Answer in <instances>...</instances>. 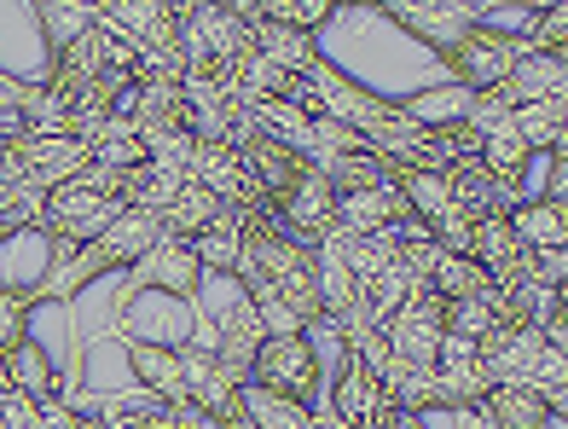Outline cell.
Returning <instances> with one entry per match:
<instances>
[{
    "mask_svg": "<svg viewBox=\"0 0 568 429\" xmlns=\"http://www.w3.org/2000/svg\"><path fill=\"white\" fill-rule=\"evenodd\" d=\"M163 238V215H145V210H122L105 233L99 238H88L75 256L64 262V267H53L41 279V302H70L75 290H88L99 273H128L151 244Z\"/></svg>",
    "mask_w": 568,
    "mask_h": 429,
    "instance_id": "6da1fadb",
    "label": "cell"
},
{
    "mask_svg": "<svg viewBox=\"0 0 568 429\" xmlns=\"http://www.w3.org/2000/svg\"><path fill=\"white\" fill-rule=\"evenodd\" d=\"M122 215V197L111 186H99V174H75V181L53 186L41 197V238H47V273L64 267L88 238H99Z\"/></svg>",
    "mask_w": 568,
    "mask_h": 429,
    "instance_id": "7a4b0ae2",
    "label": "cell"
},
{
    "mask_svg": "<svg viewBox=\"0 0 568 429\" xmlns=\"http://www.w3.org/2000/svg\"><path fill=\"white\" fill-rule=\"evenodd\" d=\"M516 59H523V35H499V30H487V23H470V30H464L447 53H442L453 88H464L470 99L499 93Z\"/></svg>",
    "mask_w": 568,
    "mask_h": 429,
    "instance_id": "3957f363",
    "label": "cell"
},
{
    "mask_svg": "<svg viewBox=\"0 0 568 429\" xmlns=\"http://www.w3.org/2000/svg\"><path fill=\"white\" fill-rule=\"evenodd\" d=\"M383 337H389L395 360L412 371H435V355H442V337H447V302L435 290L406 296L400 308L383 319Z\"/></svg>",
    "mask_w": 568,
    "mask_h": 429,
    "instance_id": "277c9868",
    "label": "cell"
},
{
    "mask_svg": "<svg viewBox=\"0 0 568 429\" xmlns=\"http://www.w3.org/2000/svg\"><path fill=\"white\" fill-rule=\"evenodd\" d=\"M250 384L307 407V395L320 389L314 337H262V348H255V360H250Z\"/></svg>",
    "mask_w": 568,
    "mask_h": 429,
    "instance_id": "5b68a950",
    "label": "cell"
},
{
    "mask_svg": "<svg viewBox=\"0 0 568 429\" xmlns=\"http://www.w3.org/2000/svg\"><path fill=\"white\" fill-rule=\"evenodd\" d=\"M232 145H239V157H244V168H250L255 192H262L273 210L291 197V186L307 174L302 151H291V145H278L273 134H262V129H255V116H244V129H239V140H232Z\"/></svg>",
    "mask_w": 568,
    "mask_h": 429,
    "instance_id": "8992f818",
    "label": "cell"
},
{
    "mask_svg": "<svg viewBox=\"0 0 568 429\" xmlns=\"http://www.w3.org/2000/svg\"><path fill=\"white\" fill-rule=\"evenodd\" d=\"M12 163H18L30 192H53V186L75 181V174H88V145L70 134H18Z\"/></svg>",
    "mask_w": 568,
    "mask_h": 429,
    "instance_id": "52a82bcc",
    "label": "cell"
},
{
    "mask_svg": "<svg viewBox=\"0 0 568 429\" xmlns=\"http://www.w3.org/2000/svg\"><path fill=\"white\" fill-rule=\"evenodd\" d=\"M134 273V290H151V296H174V302H192L197 290H203V279H210V273L197 267V256H192V244L186 238H158L145 249V256L128 267Z\"/></svg>",
    "mask_w": 568,
    "mask_h": 429,
    "instance_id": "ba28073f",
    "label": "cell"
},
{
    "mask_svg": "<svg viewBox=\"0 0 568 429\" xmlns=\"http://www.w3.org/2000/svg\"><path fill=\"white\" fill-rule=\"evenodd\" d=\"M186 181H197V186L210 192L221 210H232V215H244V210H255V204H267V197L255 192V181H250V168H244V157H239V145H197V157H192V174H186Z\"/></svg>",
    "mask_w": 568,
    "mask_h": 429,
    "instance_id": "9c48e42d",
    "label": "cell"
},
{
    "mask_svg": "<svg viewBox=\"0 0 568 429\" xmlns=\"http://www.w3.org/2000/svg\"><path fill=\"white\" fill-rule=\"evenodd\" d=\"M278 221H284V233L302 238V244H325V233H337V192H331V181L307 163V174L291 186V197L278 204Z\"/></svg>",
    "mask_w": 568,
    "mask_h": 429,
    "instance_id": "30bf717a",
    "label": "cell"
},
{
    "mask_svg": "<svg viewBox=\"0 0 568 429\" xmlns=\"http://www.w3.org/2000/svg\"><path fill=\"white\" fill-rule=\"evenodd\" d=\"M505 111L546 105V99H568V53H523L510 64L505 88L494 93Z\"/></svg>",
    "mask_w": 568,
    "mask_h": 429,
    "instance_id": "8fae6325",
    "label": "cell"
},
{
    "mask_svg": "<svg viewBox=\"0 0 568 429\" xmlns=\"http://www.w3.org/2000/svg\"><path fill=\"white\" fill-rule=\"evenodd\" d=\"M447 186H453V210L464 221H505L523 197H516L510 181H499V174H487L481 163H453L447 168Z\"/></svg>",
    "mask_w": 568,
    "mask_h": 429,
    "instance_id": "7c38bea8",
    "label": "cell"
},
{
    "mask_svg": "<svg viewBox=\"0 0 568 429\" xmlns=\"http://www.w3.org/2000/svg\"><path fill=\"white\" fill-rule=\"evenodd\" d=\"M470 262L487 273V285L494 290H510V285H523L528 279V249L516 244L510 233V221H476V233H470Z\"/></svg>",
    "mask_w": 568,
    "mask_h": 429,
    "instance_id": "4fadbf2b",
    "label": "cell"
},
{
    "mask_svg": "<svg viewBox=\"0 0 568 429\" xmlns=\"http://www.w3.org/2000/svg\"><path fill=\"white\" fill-rule=\"evenodd\" d=\"M255 348H262V319H255V308H250V296L239 290L232 296V308H226V319H221V348H215V360L226 366V377L232 384H250V360H255Z\"/></svg>",
    "mask_w": 568,
    "mask_h": 429,
    "instance_id": "5bb4252c",
    "label": "cell"
},
{
    "mask_svg": "<svg viewBox=\"0 0 568 429\" xmlns=\"http://www.w3.org/2000/svg\"><path fill=\"white\" fill-rule=\"evenodd\" d=\"M128 348V366H134V384L163 400V407H174V400H186V377H180V348L169 343H122Z\"/></svg>",
    "mask_w": 568,
    "mask_h": 429,
    "instance_id": "9a60e30c",
    "label": "cell"
},
{
    "mask_svg": "<svg viewBox=\"0 0 568 429\" xmlns=\"http://www.w3.org/2000/svg\"><path fill=\"white\" fill-rule=\"evenodd\" d=\"M400 215H406V197H400L395 181H383L372 192H354V197H337V226L348 238H372L383 226H395Z\"/></svg>",
    "mask_w": 568,
    "mask_h": 429,
    "instance_id": "2e32d148",
    "label": "cell"
},
{
    "mask_svg": "<svg viewBox=\"0 0 568 429\" xmlns=\"http://www.w3.org/2000/svg\"><path fill=\"white\" fill-rule=\"evenodd\" d=\"M0 371H7V389L23 395V400H59V389H64L53 355H47L36 337H23L12 355H0Z\"/></svg>",
    "mask_w": 568,
    "mask_h": 429,
    "instance_id": "e0dca14e",
    "label": "cell"
},
{
    "mask_svg": "<svg viewBox=\"0 0 568 429\" xmlns=\"http://www.w3.org/2000/svg\"><path fill=\"white\" fill-rule=\"evenodd\" d=\"M476 412H487V423H494V429H546L557 418L551 400L539 395V389H528V384H494V389L481 395Z\"/></svg>",
    "mask_w": 568,
    "mask_h": 429,
    "instance_id": "ac0fdd59",
    "label": "cell"
},
{
    "mask_svg": "<svg viewBox=\"0 0 568 429\" xmlns=\"http://www.w3.org/2000/svg\"><path fill=\"white\" fill-rule=\"evenodd\" d=\"M510 233L528 256H546V249H568V204H516L510 215Z\"/></svg>",
    "mask_w": 568,
    "mask_h": 429,
    "instance_id": "d6986e66",
    "label": "cell"
},
{
    "mask_svg": "<svg viewBox=\"0 0 568 429\" xmlns=\"http://www.w3.org/2000/svg\"><path fill=\"white\" fill-rule=\"evenodd\" d=\"M250 41H255V53H262V59H273L284 75H296V82H302V75H314V70H320V59H325L314 35L278 30V23H255V30H250Z\"/></svg>",
    "mask_w": 568,
    "mask_h": 429,
    "instance_id": "ffe728a7",
    "label": "cell"
},
{
    "mask_svg": "<svg viewBox=\"0 0 568 429\" xmlns=\"http://www.w3.org/2000/svg\"><path fill=\"white\" fill-rule=\"evenodd\" d=\"M510 129L523 134V145L534 151V157L568 151V99H546V105H523V111H510Z\"/></svg>",
    "mask_w": 568,
    "mask_h": 429,
    "instance_id": "44dd1931",
    "label": "cell"
},
{
    "mask_svg": "<svg viewBox=\"0 0 568 429\" xmlns=\"http://www.w3.org/2000/svg\"><path fill=\"white\" fill-rule=\"evenodd\" d=\"M377 407H383V384H377L372 371H359V366L348 360V366L337 371V384H331V418L348 423V429H359Z\"/></svg>",
    "mask_w": 568,
    "mask_h": 429,
    "instance_id": "7402d4cb",
    "label": "cell"
},
{
    "mask_svg": "<svg viewBox=\"0 0 568 429\" xmlns=\"http://www.w3.org/2000/svg\"><path fill=\"white\" fill-rule=\"evenodd\" d=\"M186 186V174H174L163 163H140L122 174V210H145V215H163L174 204V192Z\"/></svg>",
    "mask_w": 568,
    "mask_h": 429,
    "instance_id": "603a6c76",
    "label": "cell"
},
{
    "mask_svg": "<svg viewBox=\"0 0 568 429\" xmlns=\"http://www.w3.org/2000/svg\"><path fill=\"white\" fill-rule=\"evenodd\" d=\"M505 290H481V296H464V302H447V337H464V343H487L499 331V319H505Z\"/></svg>",
    "mask_w": 568,
    "mask_h": 429,
    "instance_id": "cb8c5ba5",
    "label": "cell"
},
{
    "mask_svg": "<svg viewBox=\"0 0 568 429\" xmlns=\"http://www.w3.org/2000/svg\"><path fill=\"white\" fill-rule=\"evenodd\" d=\"M88 163H93V168H111V174L140 168V163H145V140H140V129H134L128 116H111L105 129L88 140Z\"/></svg>",
    "mask_w": 568,
    "mask_h": 429,
    "instance_id": "d4e9b609",
    "label": "cell"
},
{
    "mask_svg": "<svg viewBox=\"0 0 568 429\" xmlns=\"http://www.w3.org/2000/svg\"><path fill=\"white\" fill-rule=\"evenodd\" d=\"M395 23H406V30H424L435 53H447V47L476 23V7H389Z\"/></svg>",
    "mask_w": 568,
    "mask_h": 429,
    "instance_id": "484cf974",
    "label": "cell"
},
{
    "mask_svg": "<svg viewBox=\"0 0 568 429\" xmlns=\"http://www.w3.org/2000/svg\"><path fill=\"white\" fill-rule=\"evenodd\" d=\"M239 249H244V226H239V215H232V210H221L192 238V256H197L203 273H232V267H239Z\"/></svg>",
    "mask_w": 568,
    "mask_h": 429,
    "instance_id": "4316f807",
    "label": "cell"
},
{
    "mask_svg": "<svg viewBox=\"0 0 568 429\" xmlns=\"http://www.w3.org/2000/svg\"><path fill=\"white\" fill-rule=\"evenodd\" d=\"M320 174L331 181V192H337V197H354V192H372V186L389 181V163H383L377 151H348V157L320 163Z\"/></svg>",
    "mask_w": 568,
    "mask_h": 429,
    "instance_id": "83f0119b",
    "label": "cell"
},
{
    "mask_svg": "<svg viewBox=\"0 0 568 429\" xmlns=\"http://www.w3.org/2000/svg\"><path fill=\"white\" fill-rule=\"evenodd\" d=\"M215 215H221V204H215V197L203 192L197 181H186V186L174 192V204L163 210V233H169V238H186V244H192V238L203 233V226L215 221Z\"/></svg>",
    "mask_w": 568,
    "mask_h": 429,
    "instance_id": "f1b7e54d",
    "label": "cell"
},
{
    "mask_svg": "<svg viewBox=\"0 0 568 429\" xmlns=\"http://www.w3.org/2000/svg\"><path fill=\"white\" fill-rule=\"evenodd\" d=\"M528 157H534V151L523 145V134H516V129H510V116H505L499 129H487V134H481V157H476V163H481L487 174H499V181L516 186V181H523V168H528Z\"/></svg>",
    "mask_w": 568,
    "mask_h": 429,
    "instance_id": "f546056e",
    "label": "cell"
},
{
    "mask_svg": "<svg viewBox=\"0 0 568 429\" xmlns=\"http://www.w3.org/2000/svg\"><path fill=\"white\" fill-rule=\"evenodd\" d=\"M244 418H250V429H307V423H314V407L244 384Z\"/></svg>",
    "mask_w": 568,
    "mask_h": 429,
    "instance_id": "4dcf8cb0",
    "label": "cell"
},
{
    "mask_svg": "<svg viewBox=\"0 0 568 429\" xmlns=\"http://www.w3.org/2000/svg\"><path fill=\"white\" fill-rule=\"evenodd\" d=\"M145 140V163H163L174 174H192V157H197V140L180 129V122H163V129H140Z\"/></svg>",
    "mask_w": 568,
    "mask_h": 429,
    "instance_id": "1f68e13d",
    "label": "cell"
},
{
    "mask_svg": "<svg viewBox=\"0 0 568 429\" xmlns=\"http://www.w3.org/2000/svg\"><path fill=\"white\" fill-rule=\"evenodd\" d=\"M99 429H163V400H151V395H116L99 407L93 418Z\"/></svg>",
    "mask_w": 568,
    "mask_h": 429,
    "instance_id": "d6a6232c",
    "label": "cell"
},
{
    "mask_svg": "<svg viewBox=\"0 0 568 429\" xmlns=\"http://www.w3.org/2000/svg\"><path fill=\"white\" fill-rule=\"evenodd\" d=\"M30 308H36V290L0 285V355H12V348L30 337Z\"/></svg>",
    "mask_w": 568,
    "mask_h": 429,
    "instance_id": "836d02e7",
    "label": "cell"
},
{
    "mask_svg": "<svg viewBox=\"0 0 568 429\" xmlns=\"http://www.w3.org/2000/svg\"><path fill=\"white\" fill-rule=\"evenodd\" d=\"M523 53H568V7L562 0L534 12V30L523 35Z\"/></svg>",
    "mask_w": 568,
    "mask_h": 429,
    "instance_id": "e575fe53",
    "label": "cell"
},
{
    "mask_svg": "<svg viewBox=\"0 0 568 429\" xmlns=\"http://www.w3.org/2000/svg\"><path fill=\"white\" fill-rule=\"evenodd\" d=\"M348 360H354L359 371H372L377 384H383V371L395 366V348H389V337H383V325H377V331H366V337H359V343L348 348Z\"/></svg>",
    "mask_w": 568,
    "mask_h": 429,
    "instance_id": "d590c367",
    "label": "cell"
},
{
    "mask_svg": "<svg viewBox=\"0 0 568 429\" xmlns=\"http://www.w3.org/2000/svg\"><path fill=\"white\" fill-rule=\"evenodd\" d=\"M429 233H435V249H447V256H470V233H476V221H464V215L453 210V215L435 221Z\"/></svg>",
    "mask_w": 568,
    "mask_h": 429,
    "instance_id": "8d00e7d4",
    "label": "cell"
},
{
    "mask_svg": "<svg viewBox=\"0 0 568 429\" xmlns=\"http://www.w3.org/2000/svg\"><path fill=\"white\" fill-rule=\"evenodd\" d=\"M359 429H395V407H389V400H383V407L366 418V423H359Z\"/></svg>",
    "mask_w": 568,
    "mask_h": 429,
    "instance_id": "74e56055",
    "label": "cell"
},
{
    "mask_svg": "<svg viewBox=\"0 0 568 429\" xmlns=\"http://www.w3.org/2000/svg\"><path fill=\"white\" fill-rule=\"evenodd\" d=\"M395 429H424V418L418 412H395Z\"/></svg>",
    "mask_w": 568,
    "mask_h": 429,
    "instance_id": "f35d334b",
    "label": "cell"
}]
</instances>
